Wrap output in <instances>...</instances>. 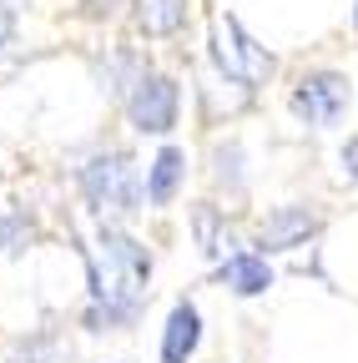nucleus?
I'll return each mask as SVG.
<instances>
[{
  "instance_id": "423d86ee",
  "label": "nucleus",
  "mask_w": 358,
  "mask_h": 363,
  "mask_svg": "<svg viewBox=\"0 0 358 363\" xmlns=\"http://www.w3.org/2000/svg\"><path fill=\"white\" fill-rule=\"evenodd\" d=\"M197 343H202V313H197V303H172V313H167V328H162V363H187L192 353H197Z\"/></svg>"
},
{
  "instance_id": "f8f14e48",
  "label": "nucleus",
  "mask_w": 358,
  "mask_h": 363,
  "mask_svg": "<svg viewBox=\"0 0 358 363\" xmlns=\"http://www.w3.org/2000/svg\"><path fill=\"white\" fill-rule=\"evenodd\" d=\"M212 162H217V182H222V187H233V197H242V192H247V177H242V147H237V142L217 147Z\"/></svg>"
},
{
  "instance_id": "dca6fc26",
  "label": "nucleus",
  "mask_w": 358,
  "mask_h": 363,
  "mask_svg": "<svg viewBox=\"0 0 358 363\" xmlns=\"http://www.w3.org/2000/svg\"><path fill=\"white\" fill-rule=\"evenodd\" d=\"M353 35H358V0H353Z\"/></svg>"
},
{
  "instance_id": "20e7f679",
  "label": "nucleus",
  "mask_w": 358,
  "mask_h": 363,
  "mask_svg": "<svg viewBox=\"0 0 358 363\" xmlns=\"http://www.w3.org/2000/svg\"><path fill=\"white\" fill-rule=\"evenodd\" d=\"M126 121L137 126V131H147V136H167L172 126H177V106H182V91H177V81L172 76H162V71H142L137 76V86L126 91Z\"/></svg>"
},
{
  "instance_id": "0eeeda50",
  "label": "nucleus",
  "mask_w": 358,
  "mask_h": 363,
  "mask_svg": "<svg viewBox=\"0 0 358 363\" xmlns=\"http://www.w3.org/2000/svg\"><path fill=\"white\" fill-rule=\"evenodd\" d=\"M217 278L228 283L237 298H257V293L273 288V267H267V257H262L257 247H242V252H233L228 262H217Z\"/></svg>"
},
{
  "instance_id": "f257e3e1",
  "label": "nucleus",
  "mask_w": 358,
  "mask_h": 363,
  "mask_svg": "<svg viewBox=\"0 0 358 363\" xmlns=\"http://www.w3.org/2000/svg\"><path fill=\"white\" fill-rule=\"evenodd\" d=\"M76 182H81V197L91 202V212H101V217H131L142 207V197H147L137 157L121 152V147L96 152L91 162L76 172Z\"/></svg>"
},
{
  "instance_id": "6e6552de",
  "label": "nucleus",
  "mask_w": 358,
  "mask_h": 363,
  "mask_svg": "<svg viewBox=\"0 0 358 363\" xmlns=\"http://www.w3.org/2000/svg\"><path fill=\"white\" fill-rule=\"evenodd\" d=\"M192 233H197V247L207 257H217V262H228L233 252H242L237 238H233V227H228V217H222L212 202H197L192 207Z\"/></svg>"
},
{
  "instance_id": "1a4fd4ad",
  "label": "nucleus",
  "mask_w": 358,
  "mask_h": 363,
  "mask_svg": "<svg viewBox=\"0 0 358 363\" xmlns=\"http://www.w3.org/2000/svg\"><path fill=\"white\" fill-rule=\"evenodd\" d=\"M182 177H187V157L177 152V147H162L147 167V202L152 207H167L177 197V187H182Z\"/></svg>"
},
{
  "instance_id": "7ed1b4c3",
  "label": "nucleus",
  "mask_w": 358,
  "mask_h": 363,
  "mask_svg": "<svg viewBox=\"0 0 358 363\" xmlns=\"http://www.w3.org/2000/svg\"><path fill=\"white\" fill-rule=\"evenodd\" d=\"M288 106H293V116H298L303 126L333 131V126H343V116H348V106H353V86H348L343 71H328V66H323V71H303V76L293 81Z\"/></svg>"
},
{
  "instance_id": "f03ea898",
  "label": "nucleus",
  "mask_w": 358,
  "mask_h": 363,
  "mask_svg": "<svg viewBox=\"0 0 358 363\" xmlns=\"http://www.w3.org/2000/svg\"><path fill=\"white\" fill-rule=\"evenodd\" d=\"M212 66L222 71V81H237L247 91L267 86L278 71V56L237 21V16H217V30H212Z\"/></svg>"
},
{
  "instance_id": "4468645a",
  "label": "nucleus",
  "mask_w": 358,
  "mask_h": 363,
  "mask_svg": "<svg viewBox=\"0 0 358 363\" xmlns=\"http://www.w3.org/2000/svg\"><path fill=\"white\" fill-rule=\"evenodd\" d=\"M11 35H16V6H11V0H0V51L11 45Z\"/></svg>"
},
{
  "instance_id": "ddd939ff",
  "label": "nucleus",
  "mask_w": 358,
  "mask_h": 363,
  "mask_svg": "<svg viewBox=\"0 0 358 363\" xmlns=\"http://www.w3.org/2000/svg\"><path fill=\"white\" fill-rule=\"evenodd\" d=\"M121 6H137V0H81V16L86 21H111V16H121Z\"/></svg>"
},
{
  "instance_id": "2eb2a0df",
  "label": "nucleus",
  "mask_w": 358,
  "mask_h": 363,
  "mask_svg": "<svg viewBox=\"0 0 358 363\" xmlns=\"http://www.w3.org/2000/svg\"><path fill=\"white\" fill-rule=\"evenodd\" d=\"M343 177L358 182V136H348V142H343Z\"/></svg>"
},
{
  "instance_id": "9d476101",
  "label": "nucleus",
  "mask_w": 358,
  "mask_h": 363,
  "mask_svg": "<svg viewBox=\"0 0 358 363\" xmlns=\"http://www.w3.org/2000/svg\"><path fill=\"white\" fill-rule=\"evenodd\" d=\"M142 35H177L187 26V0H137Z\"/></svg>"
},
{
  "instance_id": "9b49d317",
  "label": "nucleus",
  "mask_w": 358,
  "mask_h": 363,
  "mask_svg": "<svg viewBox=\"0 0 358 363\" xmlns=\"http://www.w3.org/2000/svg\"><path fill=\"white\" fill-rule=\"evenodd\" d=\"M35 238H40L35 217H26V212H6V217H0V257H16V252H26Z\"/></svg>"
},
{
  "instance_id": "39448f33",
  "label": "nucleus",
  "mask_w": 358,
  "mask_h": 363,
  "mask_svg": "<svg viewBox=\"0 0 358 363\" xmlns=\"http://www.w3.org/2000/svg\"><path fill=\"white\" fill-rule=\"evenodd\" d=\"M323 233V212L313 202H288V207H273L257 227V252H293V247H308L313 238Z\"/></svg>"
}]
</instances>
